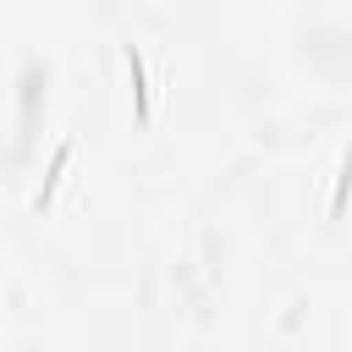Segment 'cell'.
Wrapping results in <instances>:
<instances>
[{"mask_svg": "<svg viewBox=\"0 0 352 352\" xmlns=\"http://www.w3.org/2000/svg\"><path fill=\"white\" fill-rule=\"evenodd\" d=\"M121 60H126V77H132V116L148 121V116H154V99H148V77H143V55H138V44H126Z\"/></svg>", "mask_w": 352, "mask_h": 352, "instance_id": "1", "label": "cell"}, {"mask_svg": "<svg viewBox=\"0 0 352 352\" xmlns=\"http://www.w3.org/2000/svg\"><path fill=\"white\" fill-rule=\"evenodd\" d=\"M66 160H72V143H60V148L50 154V170H44V187L33 192V209H50V198H55V182H60V170H66Z\"/></svg>", "mask_w": 352, "mask_h": 352, "instance_id": "2", "label": "cell"}, {"mask_svg": "<svg viewBox=\"0 0 352 352\" xmlns=\"http://www.w3.org/2000/svg\"><path fill=\"white\" fill-rule=\"evenodd\" d=\"M346 204H352V143L341 148V176H336V198H330V214L341 220V214H346Z\"/></svg>", "mask_w": 352, "mask_h": 352, "instance_id": "3", "label": "cell"}]
</instances>
